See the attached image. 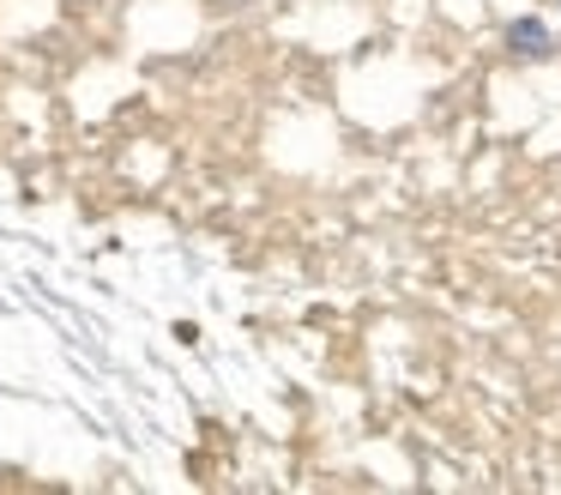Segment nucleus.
<instances>
[{
	"label": "nucleus",
	"instance_id": "obj_1",
	"mask_svg": "<svg viewBox=\"0 0 561 495\" xmlns=\"http://www.w3.org/2000/svg\"><path fill=\"white\" fill-rule=\"evenodd\" d=\"M507 43L519 48V55H549V31H543V19H513Z\"/></svg>",
	"mask_w": 561,
	"mask_h": 495
}]
</instances>
